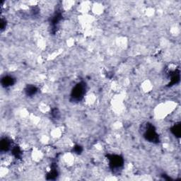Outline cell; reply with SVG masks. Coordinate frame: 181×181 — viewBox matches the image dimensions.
Listing matches in <instances>:
<instances>
[{"instance_id":"6","label":"cell","mask_w":181,"mask_h":181,"mask_svg":"<svg viewBox=\"0 0 181 181\" xmlns=\"http://www.w3.org/2000/svg\"><path fill=\"white\" fill-rule=\"evenodd\" d=\"M10 147H11V143H10V141H9L8 139H4L2 140V142H1L2 151L7 152L10 149Z\"/></svg>"},{"instance_id":"7","label":"cell","mask_w":181,"mask_h":181,"mask_svg":"<svg viewBox=\"0 0 181 181\" xmlns=\"http://www.w3.org/2000/svg\"><path fill=\"white\" fill-rule=\"evenodd\" d=\"M172 132L176 137H180V126L179 124H175V125L172 128Z\"/></svg>"},{"instance_id":"2","label":"cell","mask_w":181,"mask_h":181,"mask_svg":"<svg viewBox=\"0 0 181 181\" xmlns=\"http://www.w3.org/2000/svg\"><path fill=\"white\" fill-rule=\"evenodd\" d=\"M144 137L147 140L152 142H156L159 141V136L156 134L154 126L148 125L147 130L144 133Z\"/></svg>"},{"instance_id":"5","label":"cell","mask_w":181,"mask_h":181,"mask_svg":"<svg viewBox=\"0 0 181 181\" xmlns=\"http://www.w3.org/2000/svg\"><path fill=\"white\" fill-rule=\"evenodd\" d=\"M25 91L28 96H32L38 92V88L34 86H28Z\"/></svg>"},{"instance_id":"3","label":"cell","mask_w":181,"mask_h":181,"mask_svg":"<svg viewBox=\"0 0 181 181\" xmlns=\"http://www.w3.org/2000/svg\"><path fill=\"white\" fill-rule=\"evenodd\" d=\"M108 159L110 166L112 169H118L123 165V159L118 155H111Z\"/></svg>"},{"instance_id":"4","label":"cell","mask_w":181,"mask_h":181,"mask_svg":"<svg viewBox=\"0 0 181 181\" xmlns=\"http://www.w3.org/2000/svg\"><path fill=\"white\" fill-rule=\"evenodd\" d=\"M15 83L14 79L11 76H5L2 79V84L4 87H9Z\"/></svg>"},{"instance_id":"1","label":"cell","mask_w":181,"mask_h":181,"mask_svg":"<svg viewBox=\"0 0 181 181\" xmlns=\"http://www.w3.org/2000/svg\"><path fill=\"white\" fill-rule=\"evenodd\" d=\"M86 91V84L84 83L81 82L76 84L74 87L72 91V98L74 101H81L83 98Z\"/></svg>"}]
</instances>
